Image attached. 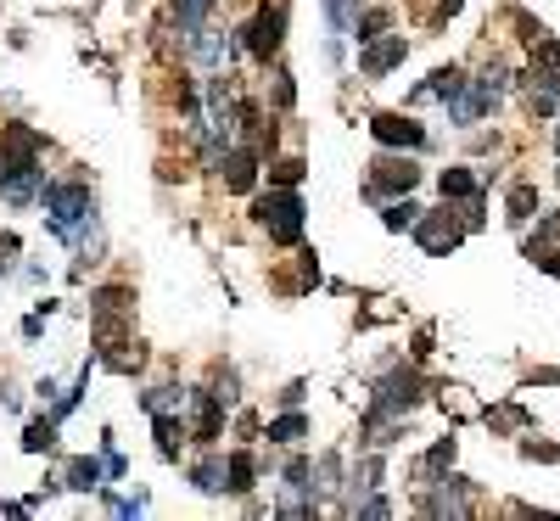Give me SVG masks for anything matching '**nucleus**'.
<instances>
[{"label":"nucleus","mask_w":560,"mask_h":521,"mask_svg":"<svg viewBox=\"0 0 560 521\" xmlns=\"http://www.w3.org/2000/svg\"><path fill=\"white\" fill-rule=\"evenodd\" d=\"M460 90H465V73L460 68H437L426 85H415V96H409V101H415V107H420V101H443V107H448Z\"/></svg>","instance_id":"obj_14"},{"label":"nucleus","mask_w":560,"mask_h":521,"mask_svg":"<svg viewBox=\"0 0 560 521\" xmlns=\"http://www.w3.org/2000/svg\"><path fill=\"white\" fill-rule=\"evenodd\" d=\"M191 51H196V62H202L208 73H224V62H230L236 40H230V34H213V29H196L191 34Z\"/></svg>","instance_id":"obj_13"},{"label":"nucleus","mask_w":560,"mask_h":521,"mask_svg":"<svg viewBox=\"0 0 560 521\" xmlns=\"http://www.w3.org/2000/svg\"><path fill=\"white\" fill-rule=\"evenodd\" d=\"M252 213H258V225L269 230V241H280V247H297V241H303V197H297L292 185H269L264 197L252 202Z\"/></svg>","instance_id":"obj_1"},{"label":"nucleus","mask_w":560,"mask_h":521,"mask_svg":"<svg viewBox=\"0 0 560 521\" xmlns=\"http://www.w3.org/2000/svg\"><path fill=\"white\" fill-rule=\"evenodd\" d=\"M420 398V381L409 376V370H398V376H387L376 387V404H370V421H398L409 404Z\"/></svg>","instance_id":"obj_7"},{"label":"nucleus","mask_w":560,"mask_h":521,"mask_svg":"<svg viewBox=\"0 0 560 521\" xmlns=\"http://www.w3.org/2000/svg\"><path fill=\"white\" fill-rule=\"evenodd\" d=\"M426 516H471V499H465V477H437L426 482Z\"/></svg>","instance_id":"obj_12"},{"label":"nucleus","mask_w":560,"mask_h":521,"mask_svg":"<svg viewBox=\"0 0 560 521\" xmlns=\"http://www.w3.org/2000/svg\"><path fill=\"white\" fill-rule=\"evenodd\" d=\"M297 437H308V421L297 409H286L280 421H269V443H297Z\"/></svg>","instance_id":"obj_26"},{"label":"nucleus","mask_w":560,"mask_h":521,"mask_svg":"<svg viewBox=\"0 0 560 521\" xmlns=\"http://www.w3.org/2000/svg\"><path fill=\"white\" fill-rule=\"evenodd\" d=\"M544 269H549V275H560V247H555V253L544 258Z\"/></svg>","instance_id":"obj_37"},{"label":"nucleus","mask_w":560,"mask_h":521,"mask_svg":"<svg viewBox=\"0 0 560 521\" xmlns=\"http://www.w3.org/2000/svg\"><path fill=\"white\" fill-rule=\"evenodd\" d=\"M51 443H56V426H51V421H34V426L23 432V449H28V454H45Z\"/></svg>","instance_id":"obj_31"},{"label":"nucleus","mask_w":560,"mask_h":521,"mask_svg":"<svg viewBox=\"0 0 560 521\" xmlns=\"http://www.w3.org/2000/svg\"><path fill=\"white\" fill-rule=\"evenodd\" d=\"M404 57H409L404 34H376V40H364V51H359V73L364 79H381V73H392Z\"/></svg>","instance_id":"obj_8"},{"label":"nucleus","mask_w":560,"mask_h":521,"mask_svg":"<svg viewBox=\"0 0 560 521\" xmlns=\"http://www.w3.org/2000/svg\"><path fill=\"white\" fill-rule=\"evenodd\" d=\"M219 6V0H174V17H180V29H185V40H191L202 23H208V12Z\"/></svg>","instance_id":"obj_21"},{"label":"nucleus","mask_w":560,"mask_h":521,"mask_svg":"<svg viewBox=\"0 0 560 521\" xmlns=\"http://www.w3.org/2000/svg\"><path fill=\"white\" fill-rule=\"evenodd\" d=\"M241 45H247V57L269 62L280 57V45H286V6H258V12L247 17V29H241Z\"/></svg>","instance_id":"obj_4"},{"label":"nucleus","mask_w":560,"mask_h":521,"mask_svg":"<svg viewBox=\"0 0 560 521\" xmlns=\"http://www.w3.org/2000/svg\"><path fill=\"white\" fill-rule=\"evenodd\" d=\"M62 488H73V493H96V488H101V460H90V454L68 460V477H62Z\"/></svg>","instance_id":"obj_17"},{"label":"nucleus","mask_w":560,"mask_h":521,"mask_svg":"<svg viewBox=\"0 0 560 521\" xmlns=\"http://www.w3.org/2000/svg\"><path fill=\"white\" fill-rule=\"evenodd\" d=\"M521 454H527V460H560L555 443H521Z\"/></svg>","instance_id":"obj_34"},{"label":"nucleus","mask_w":560,"mask_h":521,"mask_svg":"<svg viewBox=\"0 0 560 521\" xmlns=\"http://www.w3.org/2000/svg\"><path fill=\"white\" fill-rule=\"evenodd\" d=\"M40 191H45V163H40V157H23V163H17V169L6 174V180H0V197L12 202V208L34 202Z\"/></svg>","instance_id":"obj_10"},{"label":"nucleus","mask_w":560,"mask_h":521,"mask_svg":"<svg viewBox=\"0 0 560 521\" xmlns=\"http://www.w3.org/2000/svg\"><path fill=\"white\" fill-rule=\"evenodd\" d=\"M90 303H96V314H129L135 292H129V286H101V292L90 297Z\"/></svg>","instance_id":"obj_25"},{"label":"nucleus","mask_w":560,"mask_h":521,"mask_svg":"<svg viewBox=\"0 0 560 521\" xmlns=\"http://www.w3.org/2000/svg\"><path fill=\"white\" fill-rule=\"evenodd\" d=\"M191 482H196V493H224V460H219V454H208V460H196Z\"/></svg>","instance_id":"obj_23"},{"label":"nucleus","mask_w":560,"mask_h":521,"mask_svg":"<svg viewBox=\"0 0 560 521\" xmlns=\"http://www.w3.org/2000/svg\"><path fill=\"white\" fill-rule=\"evenodd\" d=\"M555 152H560V124H555Z\"/></svg>","instance_id":"obj_39"},{"label":"nucleus","mask_w":560,"mask_h":521,"mask_svg":"<svg viewBox=\"0 0 560 521\" xmlns=\"http://www.w3.org/2000/svg\"><path fill=\"white\" fill-rule=\"evenodd\" d=\"M381 29H387V12H364L359 23H353V34H359V45H364V40H376Z\"/></svg>","instance_id":"obj_32"},{"label":"nucleus","mask_w":560,"mask_h":521,"mask_svg":"<svg viewBox=\"0 0 560 521\" xmlns=\"http://www.w3.org/2000/svg\"><path fill=\"white\" fill-rule=\"evenodd\" d=\"M140 404H146V415H180L185 393L180 387H152V393H140Z\"/></svg>","instance_id":"obj_22"},{"label":"nucleus","mask_w":560,"mask_h":521,"mask_svg":"<svg viewBox=\"0 0 560 521\" xmlns=\"http://www.w3.org/2000/svg\"><path fill=\"white\" fill-rule=\"evenodd\" d=\"M303 174H308L303 157H275L269 163V185H303Z\"/></svg>","instance_id":"obj_28"},{"label":"nucleus","mask_w":560,"mask_h":521,"mask_svg":"<svg viewBox=\"0 0 560 521\" xmlns=\"http://www.w3.org/2000/svg\"><path fill=\"white\" fill-rule=\"evenodd\" d=\"M191 426H196V443L219 437V393H191Z\"/></svg>","instance_id":"obj_15"},{"label":"nucleus","mask_w":560,"mask_h":521,"mask_svg":"<svg viewBox=\"0 0 560 521\" xmlns=\"http://www.w3.org/2000/svg\"><path fill=\"white\" fill-rule=\"evenodd\" d=\"M0 146H6V152H12L17 163H23V157H40V152H45V141H40V135H34L28 124H12L6 135H0Z\"/></svg>","instance_id":"obj_19"},{"label":"nucleus","mask_w":560,"mask_h":521,"mask_svg":"<svg viewBox=\"0 0 560 521\" xmlns=\"http://www.w3.org/2000/svg\"><path fill=\"white\" fill-rule=\"evenodd\" d=\"M40 208H45V219H51L56 236H68L84 213L96 208V197H90V185H84V180H45Z\"/></svg>","instance_id":"obj_3"},{"label":"nucleus","mask_w":560,"mask_h":521,"mask_svg":"<svg viewBox=\"0 0 560 521\" xmlns=\"http://www.w3.org/2000/svg\"><path fill=\"white\" fill-rule=\"evenodd\" d=\"M415 241H420V247H426V253H432V258H448V253H454V247H460V241H465V225H460V219H454V213H426V219H415Z\"/></svg>","instance_id":"obj_6"},{"label":"nucleus","mask_w":560,"mask_h":521,"mask_svg":"<svg viewBox=\"0 0 560 521\" xmlns=\"http://www.w3.org/2000/svg\"><path fill=\"white\" fill-rule=\"evenodd\" d=\"M415 219H420V208L409 197H392L387 208H381V225L387 230H415Z\"/></svg>","instance_id":"obj_24"},{"label":"nucleus","mask_w":560,"mask_h":521,"mask_svg":"<svg viewBox=\"0 0 560 521\" xmlns=\"http://www.w3.org/2000/svg\"><path fill=\"white\" fill-rule=\"evenodd\" d=\"M292 101H297V85H292V73L280 68L275 73V107H292Z\"/></svg>","instance_id":"obj_33"},{"label":"nucleus","mask_w":560,"mask_h":521,"mask_svg":"<svg viewBox=\"0 0 560 521\" xmlns=\"http://www.w3.org/2000/svg\"><path fill=\"white\" fill-rule=\"evenodd\" d=\"M252 477H258V460H252L247 449H236L230 460H224V493H247Z\"/></svg>","instance_id":"obj_16"},{"label":"nucleus","mask_w":560,"mask_h":521,"mask_svg":"<svg viewBox=\"0 0 560 521\" xmlns=\"http://www.w3.org/2000/svg\"><path fill=\"white\" fill-rule=\"evenodd\" d=\"M219 174H224V191H236V197H247L252 185H258V152H252V146H224Z\"/></svg>","instance_id":"obj_11"},{"label":"nucleus","mask_w":560,"mask_h":521,"mask_svg":"<svg viewBox=\"0 0 560 521\" xmlns=\"http://www.w3.org/2000/svg\"><path fill=\"white\" fill-rule=\"evenodd\" d=\"M532 208H538V191H532V185H516V191H510V225H527Z\"/></svg>","instance_id":"obj_29"},{"label":"nucleus","mask_w":560,"mask_h":521,"mask_svg":"<svg viewBox=\"0 0 560 521\" xmlns=\"http://www.w3.org/2000/svg\"><path fill=\"white\" fill-rule=\"evenodd\" d=\"M280 404H286V409H297V404H303V381H292V387L280 393Z\"/></svg>","instance_id":"obj_36"},{"label":"nucleus","mask_w":560,"mask_h":521,"mask_svg":"<svg viewBox=\"0 0 560 521\" xmlns=\"http://www.w3.org/2000/svg\"><path fill=\"white\" fill-rule=\"evenodd\" d=\"M314 477H320V482H314L320 493H336V488H342V454H325V460L314 465Z\"/></svg>","instance_id":"obj_30"},{"label":"nucleus","mask_w":560,"mask_h":521,"mask_svg":"<svg viewBox=\"0 0 560 521\" xmlns=\"http://www.w3.org/2000/svg\"><path fill=\"white\" fill-rule=\"evenodd\" d=\"M460 6H465V0H443V12H448V17H454V12H460Z\"/></svg>","instance_id":"obj_38"},{"label":"nucleus","mask_w":560,"mask_h":521,"mask_svg":"<svg viewBox=\"0 0 560 521\" xmlns=\"http://www.w3.org/2000/svg\"><path fill=\"white\" fill-rule=\"evenodd\" d=\"M12 253H17V236H0V275H6V264H12Z\"/></svg>","instance_id":"obj_35"},{"label":"nucleus","mask_w":560,"mask_h":521,"mask_svg":"<svg viewBox=\"0 0 560 521\" xmlns=\"http://www.w3.org/2000/svg\"><path fill=\"white\" fill-rule=\"evenodd\" d=\"M555 247H560V213H549L544 225H538V236H527V258L544 269V258L555 253Z\"/></svg>","instance_id":"obj_18"},{"label":"nucleus","mask_w":560,"mask_h":521,"mask_svg":"<svg viewBox=\"0 0 560 521\" xmlns=\"http://www.w3.org/2000/svg\"><path fill=\"white\" fill-rule=\"evenodd\" d=\"M152 421H157V454H163V460H180V437H185L180 415H152Z\"/></svg>","instance_id":"obj_20"},{"label":"nucleus","mask_w":560,"mask_h":521,"mask_svg":"<svg viewBox=\"0 0 560 521\" xmlns=\"http://www.w3.org/2000/svg\"><path fill=\"white\" fill-rule=\"evenodd\" d=\"M370 135H376L381 146H404V152H420V146H426V129L404 113H376L370 118Z\"/></svg>","instance_id":"obj_9"},{"label":"nucleus","mask_w":560,"mask_h":521,"mask_svg":"<svg viewBox=\"0 0 560 521\" xmlns=\"http://www.w3.org/2000/svg\"><path fill=\"white\" fill-rule=\"evenodd\" d=\"M521 85H527V107L538 118H549L560 107V45L555 40H544V34L532 40V68Z\"/></svg>","instance_id":"obj_2"},{"label":"nucleus","mask_w":560,"mask_h":521,"mask_svg":"<svg viewBox=\"0 0 560 521\" xmlns=\"http://www.w3.org/2000/svg\"><path fill=\"white\" fill-rule=\"evenodd\" d=\"M437 185H443V202H465V197H476V180H471L465 169H443V180H437Z\"/></svg>","instance_id":"obj_27"},{"label":"nucleus","mask_w":560,"mask_h":521,"mask_svg":"<svg viewBox=\"0 0 560 521\" xmlns=\"http://www.w3.org/2000/svg\"><path fill=\"white\" fill-rule=\"evenodd\" d=\"M415 185H420L415 157H376V169H370L364 191H370V197H409Z\"/></svg>","instance_id":"obj_5"}]
</instances>
